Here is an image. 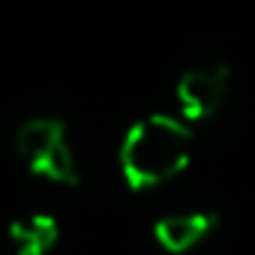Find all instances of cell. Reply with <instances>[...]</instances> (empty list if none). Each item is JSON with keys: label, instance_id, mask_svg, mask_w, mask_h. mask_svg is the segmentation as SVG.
Listing matches in <instances>:
<instances>
[{"label": "cell", "instance_id": "cell-1", "mask_svg": "<svg viewBox=\"0 0 255 255\" xmlns=\"http://www.w3.org/2000/svg\"><path fill=\"white\" fill-rule=\"evenodd\" d=\"M192 132L189 123L174 114H147L123 132L117 165L132 189H156L189 165Z\"/></svg>", "mask_w": 255, "mask_h": 255}, {"label": "cell", "instance_id": "cell-2", "mask_svg": "<svg viewBox=\"0 0 255 255\" xmlns=\"http://www.w3.org/2000/svg\"><path fill=\"white\" fill-rule=\"evenodd\" d=\"M15 153L27 165L30 174L54 180V183H75L78 165L72 144L66 138L63 123L54 117H30L15 132Z\"/></svg>", "mask_w": 255, "mask_h": 255}, {"label": "cell", "instance_id": "cell-3", "mask_svg": "<svg viewBox=\"0 0 255 255\" xmlns=\"http://www.w3.org/2000/svg\"><path fill=\"white\" fill-rule=\"evenodd\" d=\"M231 90V72L225 63H204L192 66L177 78L174 99H177V117L186 123H198L213 117Z\"/></svg>", "mask_w": 255, "mask_h": 255}, {"label": "cell", "instance_id": "cell-4", "mask_svg": "<svg viewBox=\"0 0 255 255\" xmlns=\"http://www.w3.org/2000/svg\"><path fill=\"white\" fill-rule=\"evenodd\" d=\"M213 222L216 216L207 210H177V213L159 216V222L153 225V237L165 252L183 255L195 249L201 240H207V234L213 231Z\"/></svg>", "mask_w": 255, "mask_h": 255}, {"label": "cell", "instance_id": "cell-5", "mask_svg": "<svg viewBox=\"0 0 255 255\" xmlns=\"http://www.w3.org/2000/svg\"><path fill=\"white\" fill-rule=\"evenodd\" d=\"M57 240H60V228H57V219L48 213L24 216L9 228L12 255H51Z\"/></svg>", "mask_w": 255, "mask_h": 255}]
</instances>
